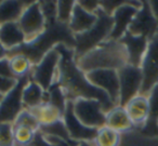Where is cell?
<instances>
[{
    "label": "cell",
    "mask_w": 158,
    "mask_h": 146,
    "mask_svg": "<svg viewBox=\"0 0 158 146\" xmlns=\"http://www.w3.org/2000/svg\"><path fill=\"white\" fill-rule=\"evenodd\" d=\"M106 127L117 131L120 134L128 133L134 129L131 119L129 118L127 111L123 106H115L106 113Z\"/></svg>",
    "instance_id": "cell-18"
},
{
    "label": "cell",
    "mask_w": 158,
    "mask_h": 146,
    "mask_svg": "<svg viewBox=\"0 0 158 146\" xmlns=\"http://www.w3.org/2000/svg\"><path fill=\"white\" fill-rule=\"evenodd\" d=\"M56 47L61 53L56 83L63 90L67 102H74L78 98H94L102 103L105 113L114 108L115 105L107 94L91 85L87 79L86 73L78 67L75 60L74 49L63 44H57Z\"/></svg>",
    "instance_id": "cell-1"
},
{
    "label": "cell",
    "mask_w": 158,
    "mask_h": 146,
    "mask_svg": "<svg viewBox=\"0 0 158 146\" xmlns=\"http://www.w3.org/2000/svg\"><path fill=\"white\" fill-rule=\"evenodd\" d=\"M143 1H126L113 13L114 26L110 39L120 40L123 36L129 31V27L136 15L139 9L142 7Z\"/></svg>",
    "instance_id": "cell-12"
},
{
    "label": "cell",
    "mask_w": 158,
    "mask_h": 146,
    "mask_svg": "<svg viewBox=\"0 0 158 146\" xmlns=\"http://www.w3.org/2000/svg\"><path fill=\"white\" fill-rule=\"evenodd\" d=\"M76 1H57L56 3V22L68 25L72 18Z\"/></svg>",
    "instance_id": "cell-26"
},
{
    "label": "cell",
    "mask_w": 158,
    "mask_h": 146,
    "mask_svg": "<svg viewBox=\"0 0 158 146\" xmlns=\"http://www.w3.org/2000/svg\"><path fill=\"white\" fill-rule=\"evenodd\" d=\"M0 42L9 50V52L26 44L25 35L18 22L0 25Z\"/></svg>",
    "instance_id": "cell-17"
},
{
    "label": "cell",
    "mask_w": 158,
    "mask_h": 146,
    "mask_svg": "<svg viewBox=\"0 0 158 146\" xmlns=\"http://www.w3.org/2000/svg\"><path fill=\"white\" fill-rule=\"evenodd\" d=\"M99 2H100V8H101L105 13H107L108 15L112 16L113 13H114L121 5H123L126 1H99Z\"/></svg>",
    "instance_id": "cell-30"
},
{
    "label": "cell",
    "mask_w": 158,
    "mask_h": 146,
    "mask_svg": "<svg viewBox=\"0 0 158 146\" xmlns=\"http://www.w3.org/2000/svg\"><path fill=\"white\" fill-rule=\"evenodd\" d=\"M0 76L2 77H7V78H14L11 72V68H10V62H9V57L3 60H0Z\"/></svg>",
    "instance_id": "cell-31"
},
{
    "label": "cell",
    "mask_w": 158,
    "mask_h": 146,
    "mask_svg": "<svg viewBox=\"0 0 158 146\" xmlns=\"http://www.w3.org/2000/svg\"><path fill=\"white\" fill-rule=\"evenodd\" d=\"M119 41L125 46L128 55V64L140 67L148 48L149 40L143 36L132 35L127 31Z\"/></svg>",
    "instance_id": "cell-14"
},
{
    "label": "cell",
    "mask_w": 158,
    "mask_h": 146,
    "mask_svg": "<svg viewBox=\"0 0 158 146\" xmlns=\"http://www.w3.org/2000/svg\"><path fill=\"white\" fill-rule=\"evenodd\" d=\"M63 121L68 131V134H69L70 139L73 141L92 143L95 135H97L98 129L88 128L82 122L79 121V119L74 114L72 101H68L67 104H66V108L63 115Z\"/></svg>",
    "instance_id": "cell-13"
},
{
    "label": "cell",
    "mask_w": 158,
    "mask_h": 146,
    "mask_svg": "<svg viewBox=\"0 0 158 146\" xmlns=\"http://www.w3.org/2000/svg\"><path fill=\"white\" fill-rule=\"evenodd\" d=\"M3 98H5V95H3V94H1V93H0V104H1V102H2Z\"/></svg>",
    "instance_id": "cell-36"
},
{
    "label": "cell",
    "mask_w": 158,
    "mask_h": 146,
    "mask_svg": "<svg viewBox=\"0 0 158 146\" xmlns=\"http://www.w3.org/2000/svg\"><path fill=\"white\" fill-rule=\"evenodd\" d=\"M74 114L86 127L100 129L105 127L106 113L100 101L94 98H78L73 102Z\"/></svg>",
    "instance_id": "cell-6"
},
{
    "label": "cell",
    "mask_w": 158,
    "mask_h": 146,
    "mask_svg": "<svg viewBox=\"0 0 158 146\" xmlns=\"http://www.w3.org/2000/svg\"><path fill=\"white\" fill-rule=\"evenodd\" d=\"M9 62L11 72L16 79H21L26 76H29L31 73V69L34 67V64L31 61V59L27 55L23 54V53L10 54Z\"/></svg>",
    "instance_id": "cell-23"
},
{
    "label": "cell",
    "mask_w": 158,
    "mask_h": 146,
    "mask_svg": "<svg viewBox=\"0 0 158 146\" xmlns=\"http://www.w3.org/2000/svg\"><path fill=\"white\" fill-rule=\"evenodd\" d=\"M39 122L40 127H46L53 124L55 122L63 119L64 113L55 105L51 104L50 102H44L39 106L33 109H29Z\"/></svg>",
    "instance_id": "cell-21"
},
{
    "label": "cell",
    "mask_w": 158,
    "mask_h": 146,
    "mask_svg": "<svg viewBox=\"0 0 158 146\" xmlns=\"http://www.w3.org/2000/svg\"><path fill=\"white\" fill-rule=\"evenodd\" d=\"M78 2L86 11L91 12V13H95L100 8L99 1H78Z\"/></svg>",
    "instance_id": "cell-32"
},
{
    "label": "cell",
    "mask_w": 158,
    "mask_h": 146,
    "mask_svg": "<svg viewBox=\"0 0 158 146\" xmlns=\"http://www.w3.org/2000/svg\"><path fill=\"white\" fill-rule=\"evenodd\" d=\"M59 143L61 144L62 146H69L66 142H64L63 140H61V139H59ZM78 146H93V145L90 142H80V143L78 144Z\"/></svg>",
    "instance_id": "cell-35"
},
{
    "label": "cell",
    "mask_w": 158,
    "mask_h": 146,
    "mask_svg": "<svg viewBox=\"0 0 158 146\" xmlns=\"http://www.w3.org/2000/svg\"><path fill=\"white\" fill-rule=\"evenodd\" d=\"M0 146H14V133L12 123H0Z\"/></svg>",
    "instance_id": "cell-28"
},
{
    "label": "cell",
    "mask_w": 158,
    "mask_h": 146,
    "mask_svg": "<svg viewBox=\"0 0 158 146\" xmlns=\"http://www.w3.org/2000/svg\"><path fill=\"white\" fill-rule=\"evenodd\" d=\"M31 76H26L24 78L18 79L16 86L6 94L2 102L0 104V123L8 122L12 123L15 121L19 114L24 109L22 101V93L25 85L28 82Z\"/></svg>",
    "instance_id": "cell-9"
},
{
    "label": "cell",
    "mask_w": 158,
    "mask_h": 146,
    "mask_svg": "<svg viewBox=\"0 0 158 146\" xmlns=\"http://www.w3.org/2000/svg\"><path fill=\"white\" fill-rule=\"evenodd\" d=\"M121 134L108 127L98 129L97 135L92 141L93 146H120Z\"/></svg>",
    "instance_id": "cell-24"
},
{
    "label": "cell",
    "mask_w": 158,
    "mask_h": 146,
    "mask_svg": "<svg viewBox=\"0 0 158 146\" xmlns=\"http://www.w3.org/2000/svg\"><path fill=\"white\" fill-rule=\"evenodd\" d=\"M128 31L132 35L146 37L148 40L158 35V21L152 12L148 1L142 2V7L134 16Z\"/></svg>",
    "instance_id": "cell-11"
},
{
    "label": "cell",
    "mask_w": 158,
    "mask_h": 146,
    "mask_svg": "<svg viewBox=\"0 0 158 146\" xmlns=\"http://www.w3.org/2000/svg\"><path fill=\"white\" fill-rule=\"evenodd\" d=\"M149 7H151V10L153 12L154 16L157 19L158 21V0H153V1H148Z\"/></svg>",
    "instance_id": "cell-33"
},
{
    "label": "cell",
    "mask_w": 158,
    "mask_h": 146,
    "mask_svg": "<svg viewBox=\"0 0 158 146\" xmlns=\"http://www.w3.org/2000/svg\"><path fill=\"white\" fill-rule=\"evenodd\" d=\"M97 14L98 21L92 28H90L86 33L74 36L75 59L81 56L85 53L89 52L93 48L101 44L102 42L110 39V33H112L113 26H114L113 16L105 13L101 8H99V10L97 11Z\"/></svg>",
    "instance_id": "cell-3"
},
{
    "label": "cell",
    "mask_w": 158,
    "mask_h": 146,
    "mask_svg": "<svg viewBox=\"0 0 158 146\" xmlns=\"http://www.w3.org/2000/svg\"><path fill=\"white\" fill-rule=\"evenodd\" d=\"M31 1H1L0 3V25L18 22L24 10Z\"/></svg>",
    "instance_id": "cell-22"
},
{
    "label": "cell",
    "mask_w": 158,
    "mask_h": 146,
    "mask_svg": "<svg viewBox=\"0 0 158 146\" xmlns=\"http://www.w3.org/2000/svg\"><path fill=\"white\" fill-rule=\"evenodd\" d=\"M37 132L38 131L33 130L28 127L13 126L14 146H31Z\"/></svg>",
    "instance_id": "cell-25"
},
{
    "label": "cell",
    "mask_w": 158,
    "mask_h": 146,
    "mask_svg": "<svg viewBox=\"0 0 158 146\" xmlns=\"http://www.w3.org/2000/svg\"><path fill=\"white\" fill-rule=\"evenodd\" d=\"M75 60L78 67L86 74L98 69L119 70L128 64L125 46L119 40L112 39H107Z\"/></svg>",
    "instance_id": "cell-2"
},
{
    "label": "cell",
    "mask_w": 158,
    "mask_h": 146,
    "mask_svg": "<svg viewBox=\"0 0 158 146\" xmlns=\"http://www.w3.org/2000/svg\"><path fill=\"white\" fill-rule=\"evenodd\" d=\"M24 33L26 44L37 40L47 29V19L39 1H31L18 21Z\"/></svg>",
    "instance_id": "cell-5"
},
{
    "label": "cell",
    "mask_w": 158,
    "mask_h": 146,
    "mask_svg": "<svg viewBox=\"0 0 158 146\" xmlns=\"http://www.w3.org/2000/svg\"><path fill=\"white\" fill-rule=\"evenodd\" d=\"M0 3H1V1H0Z\"/></svg>",
    "instance_id": "cell-37"
},
{
    "label": "cell",
    "mask_w": 158,
    "mask_h": 146,
    "mask_svg": "<svg viewBox=\"0 0 158 146\" xmlns=\"http://www.w3.org/2000/svg\"><path fill=\"white\" fill-rule=\"evenodd\" d=\"M18 83V79L7 78V77L0 76V93L6 95L8 94Z\"/></svg>",
    "instance_id": "cell-29"
},
{
    "label": "cell",
    "mask_w": 158,
    "mask_h": 146,
    "mask_svg": "<svg viewBox=\"0 0 158 146\" xmlns=\"http://www.w3.org/2000/svg\"><path fill=\"white\" fill-rule=\"evenodd\" d=\"M89 82L105 92L115 106L119 105V76L118 70L98 69L86 74Z\"/></svg>",
    "instance_id": "cell-10"
},
{
    "label": "cell",
    "mask_w": 158,
    "mask_h": 146,
    "mask_svg": "<svg viewBox=\"0 0 158 146\" xmlns=\"http://www.w3.org/2000/svg\"><path fill=\"white\" fill-rule=\"evenodd\" d=\"M98 21V14L88 12L79 5L78 1H76L73 11L72 18L68 23V28L72 31L74 36L80 35L82 33H86L90 28L94 26Z\"/></svg>",
    "instance_id": "cell-15"
},
{
    "label": "cell",
    "mask_w": 158,
    "mask_h": 146,
    "mask_svg": "<svg viewBox=\"0 0 158 146\" xmlns=\"http://www.w3.org/2000/svg\"><path fill=\"white\" fill-rule=\"evenodd\" d=\"M7 57H9V50L0 42V60L7 59Z\"/></svg>",
    "instance_id": "cell-34"
},
{
    "label": "cell",
    "mask_w": 158,
    "mask_h": 146,
    "mask_svg": "<svg viewBox=\"0 0 158 146\" xmlns=\"http://www.w3.org/2000/svg\"><path fill=\"white\" fill-rule=\"evenodd\" d=\"M61 62V53L55 46L35 64L31 73V79L37 82L44 91H48L53 85L57 82L59 67Z\"/></svg>",
    "instance_id": "cell-4"
},
{
    "label": "cell",
    "mask_w": 158,
    "mask_h": 146,
    "mask_svg": "<svg viewBox=\"0 0 158 146\" xmlns=\"http://www.w3.org/2000/svg\"><path fill=\"white\" fill-rule=\"evenodd\" d=\"M149 103V115L141 133L147 136H158V83L147 95Z\"/></svg>",
    "instance_id": "cell-20"
},
{
    "label": "cell",
    "mask_w": 158,
    "mask_h": 146,
    "mask_svg": "<svg viewBox=\"0 0 158 146\" xmlns=\"http://www.w3.org/2000/svg\"><path fill=\"white\" fill-rule=\"evenodd\" d=\"M48 92L44 91L37 82L29 78L22 93L23 106L25 109H33L44 102H48Z\"/></svg>",
    "instance_id": "cell-19"
},
{
    "label": "cell",
    "mask_w": 158,
    "mask_h": 146,
    "mask_svg": "<svg viewBox=\"0 0 158 146\" xmlns=\"http://www.w3.org/2000/svg\"><path fill=\"white\" fill-rule=\"evenodd\" d=\"M13 126H24V127H28V128L33 129L35 131H39L40 130V124L37 121L36 117L33 115L29 109H23L19 116L16 117L15 121L13 122Z\"/></svg>",
    "instance_id": "cell-27"
},
{
    "label": "cell",
    "mask_w": 158,
    "mask_h": 146,
    "mask_svg": "<svg viewBox=\"0 0 158 146\" xmlns=\"http://www.w3.org/2000/svg\"><path fill=\"white\" fill-rule=\"evenodd\" d=\"M140 68L143 76L140 94L147 96L151 90L158 83V35L149 40L148 48Z\"/></svg>",
    "instance_id": "cell-8"
},
{
    "label": "cell",
    "mask_w": 158,
    "mask_h": 146,
    "mask_svg": "<svg viewBox=\"0 0 158 146\" xmlns=\"http://www.w3.org/2000/svg\"><path fill=\"white\" fill-rule=\"evenodd\" d=\"M125 108L134 128L142 129L146 123L149 115V103L147 96L139 94L126 104Z\"/></svg>",
    "instance_id": "cell-16"
},
{
    "label": "cell",
    "mask_w": 158,
    "mask_h": 146,
    "mask_svg": "<svg viewBox=\"0 0 158 146\" xmlns=\"http://www.w3.org/2000/svg\"><path fill=\"white\" fill-rule=\"evenodd\" d=\"M119 105L126 106L130 100L139 95L143 82L142 70L138 66L127 64L118 70Z\"/></svg>",
    "instance_id": "cell-7"
}]
</instances>
